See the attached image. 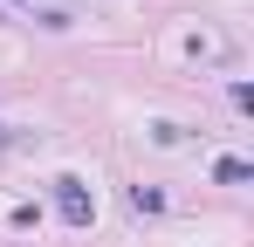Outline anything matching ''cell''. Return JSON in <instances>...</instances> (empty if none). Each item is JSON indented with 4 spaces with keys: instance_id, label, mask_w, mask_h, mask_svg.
<instances>
[{
    "instance_id": "6da1fadb",
    "label": "cell",
    "mask_w": 254,
    "mask_h": 247,
    "mask_svg": "<svg viewBox=\"0 0 254 247\" xmlns=\"http://www.w3.org/2000/svg\"><path fill=\"white\" fill-rule=\"evenodd\" d=\"M55 206H62V220H69V227H89V220H96V199H89V185H83V179H69V172L55 179Z\"/></svg>"
},
{
    "instance_id": "7a4b0ae2",
    "label": "cell",
    "mask_w": 254,
    "mask_h": 247,
    "mask_svg": "<svg viewBox=\"0 0 254 247\" xmlns=\"http://www.w3.org/2000/svg\"><path fill=\"white\" fill-rule=\"evenodd\" d=\"M213 179H220V185H248L254 165H248V158H220V165H213Z\"/></svg>"
},
{
    "instance_id": "3957f363",
    "label": "cell",
    "mask_w": 254,
    "mask_h": 247,
    "mask_svg": "<svg viewBox=\"0 0 254 247\" xmlns=\"http://www.w3.org/2000/svg\"><path fill=\"white\" fill-rule=\"evenodd\" d=\"M130 206H137V213H158V206H165V192H151V185H130Z\"/></svg>"
},
{
    "instance_id": "277c9868",
    "label": "cell",
    "mask_w": 254,
    "mask_h": 247,
    "mask_svg": "<svg viewBox=\"0 0 254 247\" xmlns=\"http://www.w3.org/2000/svg\"><path fill=\"white\" fill-rule=\"evenodd\" d=\"M28 144V130H14V124H0V151H21Z\"/></svg>"
}]
</instances>
